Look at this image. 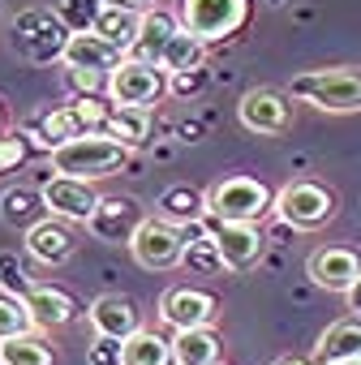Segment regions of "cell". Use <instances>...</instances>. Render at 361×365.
Instances as JSON below:
<instances>
[{"mask_svg":"<svg viewBox=\"0 0 361 365\" xmlns=\"http://www.w3.org/2000/svg\"><path fill=\"white\" fill-rule=\"evenodd\" d=\"M44 202H48V215L65 220V224H91L95 211H99V194L91 180H73V176H48L44 180Z\"/></svg>","mask_w":361,"mask_h":365,"instance_id":"9","label":"cell"},{"mask_svg":"<svg viewBox=\"0 0 361 365\" xmlns=\"http://www.w3.org/2000/svg\"><path fill=\"white\" fill-rule=\"evenodd\" d=\"M275 211V194L258 176H224L207 190V220L215 224H258Z\"/></svg>","mask_w":361,"mask_h":365,"instance_id":"3","label":"cell"},{"mask_svg":"<svg viewBox=\"0 0 361 365\" xmlns=\"http://www.w3.org/2000/svg\"><path fill=\"white\" fill-rule=\"evenodd\" d=\"M159 95H168V73L151 61L125 56L121 69L108 78V99L116 108H151Z\"/></svg>","mask_w":361,"mask_h":365,"instance_id":"7","label":"cell"},{"mask_svg":"<svg viewBox=\"0 0 361 365\" xmlns=\"http://www.w3.org/2000/svg\"><path fill=\"white\" fill-rule=\"evenodd\" d=\"M288 95L318 112H361V69L352 65L305 69L288 82Z\"/></svg>","mask_w":361,"mask_h":365,"instance_id":"2","label":"cell"},{"mask_svg":"<svg viewBox=\"0 0 361 365\" xmlns=\"http://www.w3.org/2000/svg\"><path fill=\"white\" fill-rule=\"evenodd\" d=\"M26 159V133H9V138H0V172H9Z\"/></svg>","mask_w":361,"mask_h":365,"instance_id":"35","label":"cell"},{"mask_svg":"<svg viewBox=\"0 0 361 365\" xmlns=\"http://www.w3.org/2000/svg\"><path fill=\"white\" fill-rule=\"evenodd\" d=\"M176 18L194 39L220 43V39H233L250 22V0H180Z\"/></svg>","mask_w":361,"mask_h":365,"instance_id":"5","label":"cell"},{"mask_svg":"<svg viewBox=\"0 0 361 365\" xmlns=\"http://www.w3.org/2000/svg\"><path fill=\"white\" fill-rule=\"evenodd\" d=\"M103 133L116 138V142L129 146V150L146 146V138H151V108H116V103H112V116H108Z\"/></svg>","mask_w":361,"mask_h":365,"instance_id":"28","label":"cell"},{"mask_svg":"<svg viewBox=\"0 0 361 365\" xmlns=\"http://www.w3.org/2000/svg\"><path fill=\"white\" fill-rule=\"evenodd\" d=\"M125 52H116L112 43H103L99 35H73L65 48V65L69 73H95V78H112L121 69Z\"/></svg>","mask_w":361,"mask_h":365,"instance_id":"17","label":"cell"},{"mask_svg":"<svg viewBox=\"0 0 361 365\" xmlns=\"http://www.w3.org/2000/svg\"><path fill=\"white\" fill-rule=\"evenodd\" d=\"M344 301H348V309H352V314L361 318V279H357V284H352V288L344 292Z\"/></svg>","mask_w":361,"mask_h":365,"instance_id":"38","label":"cell"},{"mask_svg":"<svg viewBox=\"0 0 361 365\" xmlns=\"http://www.w3.org/2000/svg\"><path fill=\"white\" fill-rule=\"evenodd\" d=\"M146 224V215H142V207H138V198H103L99 202V211H95V220L86 224L99 241H112V245H129L133 237H138V228Z\"/></svg>","mask_w":361,"mask_h":365,"instance_id":"15","label":"cell"},{"mask_svg":"<svg viewBox=\"0 0 361 365\" xmlns=\"http://www.w3.org/2000/svg\"><path fill=\"white\" fill-rule=\"evenodd\" d=\"M220 335L211 327H194V331H176L172 335V356L176 365H220Z\"/></svg>","mask_w":361,"mask_h":365,"instance_id":"25","label":"cell"},{"mask_svg":"<svg viewBox=\"0 0 361 365\" xmlns=\"http://www.w3.org/2000/svg\"><path fill=\"white\" fill-rule=\"evenodd\" d=\"M69 26L61 22L56 9L48 5H35V9H22L14 18V52L31 65H52V61H65V48H69Z\"/></svg>","mask_w":361,"mask_h":365,"instance_id":"4","label":"cell"},{"mask_svg":"<svg viewBox=\"0 0 361 365\" xmlns=\"http://www.w3.org/2000/svg\"><path fill=\"white\" fill-rule=\"evenodd\" d=\"M155 215L168 220V224H176V228H194V224L207 220V194H198L190 185H172V190L159 194Z\"/></svg>","mask_w":361,"mask_h":365,"instance_id":"20","label":"cell"},{"mask_svg":"<svg viewBox=\"0 0 361 365\" xmlns=\"http://www.w3.org/2000/svg\"><path fill=\"white\" fill-rule=\"evenodd\" d=\"M129 146H121L116 138L108 133H82L65 146H56L48 155L52 172L56 176H73V180H103V176H116L125 163H129Z\"/></svg>","mask_w":361,"mask_h":365,"instance_id":"1","label":"cell"},{"mask_svg":"<svg viewBox=\"0 0 361 365\" xmlns=\"http://www.w3.org/2000/svg\"><path fill=\"white\" fill-rule=\"evenodd\" d=\"M0 138H5V108H0Z\"/></svg>","mask_w":361,"mask_h":365,"instance_id":"40","label":"cell"},{"mask_svg":"<svg viewBox=\"0 0 361 365\" xmlns=\"http://www.w3.org/2000/svg\"><path fill=\"white\" fill-rule=\"evenodd\" d=\"M335 365H361V361H335Z\"/></svg>","mask_w":361,"mask_h":365,"instance_id":"41","label":"cell"},{"mask_svg":"<svg viewBox=\"0 0 361 365\" xmlns=\"http://www.w3.org/2000/svg\"><path fill=\"white\" fill-rule=\"evenodd\" d=\"M91 35H99L103 43H112L116 52H125V56H133V48H138V35H142V14H133V9H103L99 14V22H95V31Z\"/></svg>","mask_w":361,"mask_h":365,"instance_id":"26","label":"cell"},{"mask_svg":"<svg viewBox=\"0 0 361 365\" xmlns=\"http://www.w3.org/2000/svg\"><path fill=\"white\" fill-rule=\"evenodd\" d=\"M103 5H112V9H133V14H146L155 0H103Z\"/></svg>","mask_w":361,"mask_h":365,"instance_id":"37","label":"cell"},{"mask_svg":"<svg viewBox=\"0 0 361 365\" xmlns=\"http://www.w3.org/2000/svg\"><path fill=\"white\" fill-rule=\"evenodd\" d=\"M35 284H31V275H26V267L18 262V254H0V292H9V297H22L26 301V292H31Z\"/></svg>","mask_w":361,"mask_h":365,"instance_id":"33","label":"cell"},{"mask_svg":"<svg viewBox=\"0 0 361 365\" xmlns=\"http://www.w3.org/2000/svg\"><path fill=\"white\" fill-rule=\"evenodd\" d=\"M305 271H310V279H314L318 288H327V292H348V288L361 279V254L348 250V245H322V250L310 254Z\"/></svg>","mask_w":361,"mask_h":365,"instance_id":"12","label":"cell"},{"mask_svg":"<svg viewBox=\"0 0 361 365\" xmlns=\"http://www.w3.org/2000/svg\"><path fill=\"white\" fill-rule=\"evenodd\" d=\"M121 365H176L172 339H163L159 331L142 327L138 335H129V339L121 344Z\"/></svg>","mask_w":361,"mask_h":365,"instance_id":"27","label":"cell"},{"mask_svg":"<svg viewBox=\"0 0 361 365\" xmlns=\"http://www.w3.org/2000/svg\"><path fill=\"white\" fill-rule=\"evenodd\" d=\"M159 318L172 327V331H194V327H211L220 318V297L207 292V288H168L163 301H159Z\"/></svg>","mask_w":361,"mask_h":365,"instance_id":"10","label":"cell"},{"mask_svg":"<svg viewBox=\"0 0 361 365\" xmlns=\"http://www.w3.org/2000/svg\"><path fill=\"white\" fill-rule=\"evenodd\" d=\"M52 361H56V352H52V344L39 331L0 344V365H52Z\"/></svg>","mask_w":361,"mask_h":365,"instance_id":"30","label":"cell"},{"mask_svg":"<svg viewBox=\"0 0 361 365\" xmlns=\"http://www.w3.org/2000/svg\"><path fill=\"white\" fill-rule=\"evenodd\" d=\"M22 335H35V318H31L26 301L0 292V344H5V339H22Z\"/></svg>","mask_w":361,"mask_h":365,"instance_id":"31","label":"cell"},{"mask_svg":"<svg viewBox=\"0 0 361 365\" xmlns=\"http://www.w3.org/2000/svg\"><path fill=\"white\" fill-rule=\"evenodd\" d=\"M82 133H91V129H86V120H82V112H78L73 103L52 108V112H44V116L35 120V138H39V146H44L48 155H52L56 146H65V142L82 138Z\"/></svg>","mask_w":361,"mask_h":365,"instance_id":"22","label":"cell"},{"mask_svg":"<svg viewBox=\"0 0 361 365\" xmlns=\"http://www.w3.org/2000/svg\"><path fill=\"white\" fill-rule=\"evenodd\" d=\"M185 254H180V267H185L190 275H207V279H215V275H228V267H224V258H220V250H215V237H211V228H207V220L203 224H194V228H185Z\"/></svg>","mask_w":361,"mask_h":365,"instance_id":"21","label":"cell"},{"mask_svg":"<svg viewBox=\"0 0 361 365\" xmlns=\"http://www.w3.org/2000/svg\"><path fill=\"white\" fill-rule=\"evenodd\" d=\"M73 250H78L73 228H69L65 220H56V215H48L44 224H35V228L26 232V254H31L35 262H44V267H65V262L73 258Z\"/></svg>","mask_w":361,"mask_h":365,"instance_id":"16","label":"cell"},{"mask_svg":"<svg viewBox=\"0 0 361 365\" xmlns=\"http://www.w3.org/2000/svg\"><path fill=\"white\" fill-rule=\"evenodd\" d=\"M0 220H5L9 228H22V232H31L35 224H44V220H48L44 190H35V185H14V190H5V194H0Z\"/></svg>","mask_w":361,"mask_h":365,"instance_id":"19","label":"cell"},{"mask_svg":"<svg viewBox=\"0 0 361 365\" xmlns=\"http://www.w3.org/2000/svg\"><path fill=\"white\" fill-rule=\"evenodd\" d=\"M176 31H180V18H176V14H168V9H146V14H142V35H138L133 56L159 65V56H163V48L172 43Z\"/></svg>","mask_w":361,"mask_h":365,"instance_id":"24","label":"cell"},{"mask_svg":"<svg viewBox=\"0 0 361 365\" xmlns=\"http://www.w3.org/2000/svg\"><path fill=\"white\" fill-rule=\"evenodd\" d=\"M267 5H280V0H267Z\"/></svg>","mask_w":361,"mask_h":365,"instance_id":"42","label":"cell"},{"mask_svg":"<svg viewBox=\"0 0 361 365\" xmlns=\"http://www.w3.org/2000/svg\"><path fill=\"white\" fill-rule=\"evenodd\" d=\"M288 99H293V95H284V91L254 86V91L241 95V103H237V120H241L250 133H263V138L284 133V129L293 125V103H288Z\"/></svg>","mask_w":361,"mask_h":365,"instance_id":"11","label":"cell"},{"mask_svg":"<svg viewBox=\"0 0 361 365\" xmlns=\"http://www.w3.org/2000/svg\"><path fill=\"white\" fill-rule=\"evenodd\" d=\"M203 56H207V43L203 39H194L185 26H180L176 35H172V43L163 48V56H159V69L172 78V73H190V69H203Z\"/></svg>","mask_w":361,"mask_h":365,"instance_id":"29","label":"cell"},{"mask_svg":"<svg viewBox=\"0 0 361 365\" xmlns=\"http://www.w3.org/2000/svg\"><path fill=\"white\" fill-rule=\"evenodd\" d=\"M361 361V322H331L314 344V365Z\"/></svg>","mask_w":361,"mask_h":365,"instance_id":"23","label":"cell"},{"mask_svg":"<svg viewBox=\"0 0 361 365\" xmlns=\"http://www.w3.org/2000/svg\"><path fill=\"white\" fill-rule=\"evenodd\" d=\"M275 215L297 232H314L335 215V194L322 190L318 180H288L275 194Z\"/></svg>","mask_w":361,"mask_h":365,"instance_id":"6","label":"cell"},{"mask_svg":"<svg viewBox=\"0 0 361 365\" xmlns=\"http://www.w3.org/2000/svg\"><path fill=\"white\" fill-rule=\"evenodd\" d=\"M86 361H91V365H121V339H103V335H95L91 348H86Z\"/></svg>","mask_w":361,"mask_h":365,"instance_id":"34","label":"cell"},{"mask_svg":"<svg viewBox=\"0 0 361 365\" xmlns=\"http://www.w3.org/2000/svg\"><path fill=\"white\" fill-rule=\"evenodd\" d=\"M207 228H211L215 250H220V258H224L228 271L258 267V258H263V232L254 224H215V220H207Z\"/></svg>","mask_w":361,"mask_h":365,"instance_id":"14","label":"cell"},{"mask_svg":"<svg viewBox=\"0 0 361 365\" xmlns=\"http://www.w3.org/2000/svg\"><path fill=\"white\" fill-rule=\"evenodd\" d=\"M275 365H314V361H305V356H280Z\"/></svg>","mask_w":361,"mask_h":365,"instance_id":"39","label":"cell"},{"mask_svg":"<svg viewBox=\"0 0 361 365\" xmlns=\"http://www.w3.org/2000/svg\"><path fill=\"white\" fill-rule=\"evenodd\" d=\"M26 309L35 318V331H61L78 318V301L56 284H35L26 292Z\"/></svg>","mask_w":361,"mask_h":365,"instance_id":"18","label":"cell"},{"mask_svg":"<svg viewBox=\"0 0 361 365\" xmlns=\"http://www.w3.org/2000/svg\"><path fill=\"white\" fill-rule=\"evenodd\" d=\"M86 318H91V331L95 335H103V339H129V335H138L142 331V314H138V305L129 301V297H121V292H103V297H95L91 301V309H86Z\"/></svg>","mask_w":361,"mask_h":365,"instance_id":"13","label":"cell"},{"mask_svg":"<svg viewBox=\"0 0 361 365\" xmlns=\"http://www.w3.org/2000/svg\"><path fill=\"white\" fill-rule=\"evenodd\" d=\"M103 9H108L103 0H56V14L69 26V35H91Z\"/></svg>","mask_w":361,"mask_h":365,"instance_id":"32","label":"cell"},{"mask_svg":"<svg viewBox=\"0 0 361 365\" xmlns=\"http://www.w3.org/2000/svg\"><path fill=\"white\" fill-rule=\"evenodd\" d=\"M207 86V69H190V73H172L168 78V91L172 95H198Z\"/></svg>","mask_w":361,"mask_h":365,"instance_id":"36","label":"cell"},{"mask_svg":"<svg viewBox=\"0 0 361 365\" xmlns=\"http://www.w3.org/2000/svg\"><path fill=\"white\" fill-rule=\"evenodd\" d=\"M185 228H176L159 215H146V224L138 228V237L129 241V254L138 267L146 271H168V267H180V254H185Z\"/></svg>","mask_w":361,"mask_h":365,"instance_id":"8","label":"cell"}]
</instances>
